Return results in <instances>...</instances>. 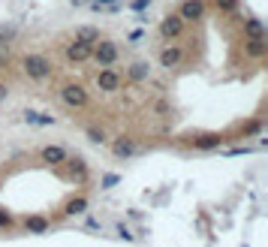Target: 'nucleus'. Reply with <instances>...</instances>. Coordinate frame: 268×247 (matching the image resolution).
<instances>
[{"label": "nucleus", "instance_id": "a211bd4d", "mask_svg": "<svg viewBox=\"0 0 268 247\" xmlns=\"http://www.w3.org/2000/svg\"><path fill=\"white\" fill-rule=\"evenodd\" d=\"M103 33H100V27H91V24H78L75 30H72V39H81V42H97Z\"/></svg>", "mask_w": 268, "mask_h": 247}, {"label": "nucleus", "instance_id": "6e6552de", "mask_svg": "<svg viewBox=\"0 0 268 247\" xmlns=\"http://www.w3.org/2000/svg\"><path fill=\"white\" fill-rule=\"evenodd\" d=\"M184 30H187V21H184L178 12L163 15V18H160V24H157V33H160V39H166V42L181 39V36H184Z\"/></svg>", "mask_w": 268, "mask_h": 247}, {"label": "nucleus", "instance_id": "412c9836", "mask_svg": "<svg viewBox=\"0 0 268 247\" xmlns=\"http://www.w3.org/2000/svg\"><path fill=\"white\" fill-rule=\"evenodd\" d=\"M84 133H87V139H91L94 145H106V142H109V133H106L103 127H87Z\"/></svg>", "mask_w": 268, "mask_h": 247}, {"label": "nucleus", "instance_id": "f3484780", "mask_svg": "<svg viewBox=\"0 0 268 247\" xmlns=\"http://www.w3.org/2000/svg\"><path fill=\"white\" fill-rule=\"evenodd\" d=\"M151 78V63L148 60H133L124 72V81H148Z\"/></svg>", "mask_w": 268, "mask_h": 247}, {"label": "nucleus", "instance_id": "aec40b11", "mask_svg": "<svg viewBox=\"0 0 268 247\" xmlns=\"http://www.w3.org/2000/svg\"><path fill=\"white\" fill-rule=\"evenodd\" d=\"M211 3H214V9L220 15H235L241 9V0H211Z\"/></svg>", "mask_w": 268, "mask_h": 247}, {"label": "nucleus", "instance_id": "423d86ee", "mask_svg": "<svg viewBox=\"0 0 268 247\" xmlns=\"http://www.w3.org/2000/svg\"><path fill=\"white\" fill-rule=\"evenodd\" d=\"M94 85L103 94H118L127 81H124V72L118 66H100V69H94Z\"/></svg>", "mask_w": 268, "mask_h": 247}, {"label": "nucleus", "instance_id": "f8f14e48", "mask_svg": "<svg viewBox=\"0 0 268 247\" xmlns=\"http://www.w3.org/2000/svg\"><path fill=\"white\" fill-rule=\"evenodd\" d=\"M205 12H208V0H184V3L178 6V15H181L187 24L202 21V18H205Z\"/></svg>", "mask_w": 268, "mask_h": 247}, {"label": "nucleus", "instance_id": "ddd939ff", "mask_svg": "<svg viewBox=\"0 0 268 247\" xmlns=\"http://www.w3.org/2000/svg\"><path fill=\"white\" fill-rule=\"evenodd\" d=\"M259 133H262V118H253V121L235 124L232 133H226V136H229V142H238V139H253V136H259Z\"/></svg>", "mask_w": 268, "mask_h": 247}, {"label": "nucleus", "instance_id": "6ab92c4d", "mask_svg": "<svg viewBox=\"0 0 268 247\" xmlns=\"http://www.w3.org/2000/svg\"><path fill=\"white\" fill-rule=\"evenodd\" d=\"M241 30H244V36H265V24L259 18H253V15H247L241 21Z\"/></svg>", "mask_w": 268, "mask_h": 247}, {"label": "nucleus", "instance_id": "f257e3e1", "mask_svg": "<svg viewBox=\"0 0 268 247\" xmlns=\"http://www.w3.org/2000/svg\"><path fill=\"white\" fill-rule=\"evenodd\" d=\"M18 66H21V75H24L27 81H33V85H45V81H51L54 72H57L54 60H51L45 51H24V54L18 57Z\"/></svg>", "mask_w": 268, "mask_h": 247}, {"label": "nucleus", "instance_id": "9b49d317", "mask_svg": "<svg viewBox=\"0 0 268 247\" xmlns=\"http://www.w3.org/2000/svg\"><path fill=\"white\" fill-rule=\"evenodd\" d=\"M63 60L66 63H87L91 60V42H81V39L63 42Z\"/></svg>", "mask_w": 268, "mask_h": 247}, {"label": "nucleus", "instance_id": "9d476101", "mask_svg": "<svg viewBox=\"0 0 268 247\" xmlns=\"http://www.w3.org/2000/svg\"><path fill=\"white\" fill-rule=\"evenodd\" d=\"M157 60H160V66H163V69H169V72H172V69H178V66L187 60V51H184L178 42H169V45H163V48H160Z\"/></svg>", "mask_w": 268, "mask_h": 247}, {"label": "nucleus", "instance_id": "b1692460", "mask_svg": "<svg viewBox=\"0 0 268 247\" xmlns=\"http://www.w3.org/2000/svg\"><path fill=\"white\" fill-rule=\"evenodd\" d=\"M6 100H9V85L0 81V103H6Z\"/></svg>", "mask_w": 268, "mask_h": 247}, {"label": "nucleus", "instance_id": "0eeeda50", "mask_svg": "<svg viewBox=\"0 0 268 247\" xmlns=\"http://www.w3.org/2000/svg\"><path fill=\"white\" fill-rule=\"evenodd\" d=\"M87 208H91V199H87V193H84V190H78V193H72V196H66V199H63V205L57 208V214H54L51 220L78 217V214H84Z\"/></svg>", "mask_w": 268, "mask_h": 247}, {"label": "nucleus", "instance_id": "20e7f679", "mask_svg": "<svg viewBox=\"0 0 268 247\" xmlns=\"http://www.w3.org/2000/svg\"><path fill=\"white\" fill-rule=\"evenodd\" d=\"M229 142L226 133H217V130H205V133H190L181 139L184 148H193V151H217Z\"/></svg>", "mask_w": 268, "mask_h": 247}, {"label": "nucleus", "instance_id": "f03ea898", "mask_svg": "<svg viewBox=\"0 0 268 247\" xmlns=\"http://www.w3.org/2000/svg\"><path fill=\"white\" fill-rule=\"evenodd\" d=\"M54 169H57V175L63 181H69L75 187H87L91 178H94V172H91V166H87V160L81 154H66V160L60 166H54Z\"/></svg>", "mask_w": 268, "mask_h": 247}, {"label": "nucleus", "instance_id": "1a4fd4ad", "mask_svg": "<svg viewBox=\"0 0 268 247\" xmlns=\"http://www.w3.org/2000/svg\"><path fill=\"white\" fill-rule=\"evenodd\" d=\"M139 151H142V142H139L133 133H121V136L112 139V154H115L118 160H130V157H136Z\"/></svg>", "mask_w": 268, "mask_h": 247}, {"label": "nucleus", "instance_id": "393cba45", "mask_svg": "<svg viewBox=\"0 0 268 247\" xmlns=\"http://www.w3.org/2000/svg\"><path fill=\"white\" fill-rule=\"evenodd\" d=\"M24 121H27V124H36V121H39V112H24Z\"/></svg>", "mask_w": 268, "mask_h": 247}, {"label": "nucleus", "instance_id": "5701e85b", "mask_svg": "<svg viewBox=\"0 0 268 247\" xmlns=\"http://www.w3.org/2000/svg\"><path fill=\"white\" fill-rule=\"evenodd\" d=\"M12 226H15V217H12L6 208H0V229H6V232H9Z\"/></svg>", "mask_w": 268, "mask_h": 247}, {"label": "nucleus", "instance_id": "dca6fc26", "mask_svg": "<svg viewBox=\"0 0 268 247\" xmlns=\"http://www.w3.org/2000/svg\"><path fill=\"white\" fill-rule=\"evenodd\" d=\"M241 42H244V57H250V60H262L268 54L265 36H244Z\"/></svg>", "mask_w": 268, "mask_h": 247}, {"label": "nucleus", "instance_id": "2eb2a0df", "mask_svg": "<svg viewBox=\"0 0 268 247\" xmlns=\"http://www.w3.org/2000/svg\"><path fill=\"white\" fill-rule=\"evenodd\" d=\"M21 226H24V232H30V235H42V232H48V229L54 226V220L45 217V214H27V217L21 220Z\"/></svg>", "mask_w": 268, "mask_h": 247}, {"label": "nucleus", "instance_id": "4be33fe9", "mask_svg": "<svg viewBox=\"0 0 268 247\" xmlns=\"http://www.w3.org/2000/svg\"><path fill=\"white\" fill-rule=\"evenodd\" d=\"M151 112H154L157 118H169V115H172V106L160 97V100H154V103H151Z\"/></svg>", "mask_w": 268, "mask_h": 247}, {"label": "nucleus", "instance_id": "7ed1b4c3", "mask_svg": "<svg viewBox=\"0 0 268 247\" xmlns=\"http://www.w3.org/2000/svg\"><path fill=\"white\" fill-rule=\"evenodd\" d=\"M57 100H60L66 109H72V112L91 109V91H87L81 81H63V85L57 88Z\"/></svg>", "mask_w": 268, "mask_h": 247}, {"label": "nucleus", "instance_id": "a878e982", "mask_svg": "<svg viewBox=\"0 0 268 247\" xmlns=\"http://www.w3.org/2000/svg\"><path fill=\"white\" fill-rule=\"evenodd\" d=\"M112 184H118V175H106V178H103V184H100V187H112Z\"/></svg>", "mask_w": 268, "mask_h": 247}, {"label": "nucleus", "instance_id": "4468645a", "mask_svg": "<svg viewBox=\"0 0 268 247\" xmlns=\"http://www.w3.org/2000/svg\"><path fill=\"white\" fill-rule=\"evenodd\" d=\"M66 154H69V151H66L63 145H42V148H39V163H45V166L54 169V166H60V163L66 160Z\"/></svg>", "mask_w": 268, "mask_h": 247}, {"label": "nucleus", "instance_id": "bb28decb", "mask_svg": "<svg viewBox=\"0 0 268 247\" xmlns=\"http://www.w3.org/2000/svg\"><path fill=\"white\" fill-rule=\"evenodd\" d=\"M9 66V54L3 51V45H0V69H6Z\"/></svg>", "mask_w": 268, "mask_h": 247}, {"label": "nucleus", "instance_id": "39448f33", "mask_svg": "<svg viewBox=\"0 0 268 247\" xmlns=\"http://www.w3.org/2000/svg\"><path fill=\"white\" fill-rule=\"evenodd\" d=\"M118 57H121V48H118V42H115V39L100 36V39L91 45V60H94L97 66H115V63H118Z\"/></svg>", "mask_w": 268, "mask_h": 247}]
</instances>
